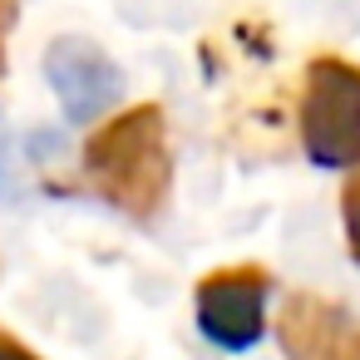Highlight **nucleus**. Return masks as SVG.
I'll return each instance as SVG.
<instances>
[{"instance_id":"1","label":"nucleus","mask_w":360,"mask_h":360,"mask_svg":"<svg viewBox=\"0 0 360 360\" xmlns=\"http://www.w3.org/2000/svg\"><path fill=\"white\" fill-rule=\"evenodd\" d=\"M84 178L109 207L129 217H153L168 202V183H173L163 109L134 104L119 119L99 124L84 143Z\"/></svg>"},{"instance_id":"2","label":"nucleus","mask_w":360,"mask_h":360,"mask_svg":"<svg viewBox=\"0 0 360 360\" xmlns=\"http://www.w3.org/2000/svg\"><path fill=\"white\" fill-rule=\"evenodd\" d=\"M296 129L316 168H355L360 163V65L340 55H316L301 75Z\"/></svg>"},{"instance_id":"3","label":"nucleus","mask_w":360,"mask_h":360,"mask_svg":"<svg viewBox=\"0 0 360 360\" xmlns=\"http://www.w3.org/2000/svg\"><path fill=\"white\" fill-rule=\"evenodd\" d=\"M266 296H271L266 266H257V262L217 266L193 286L198 330L217 350H252L266 335Z\"/></svg>"},{"instance_id":"4","label":"nucleus","mask_w":360,"mask_h":360,"mask_svg":"<svg viewBox=\"0 0 360 360\" xmlns=\"http://www.w3.org/2000/svg\"><path fill=\"white\" fill-rule=\"evenodd\" d=\"M276 340L286 360H360V321L316 291H291L276 316Z\"/></svg>"},{"instance_id":"5","label":"nucleus","mask_w":360,"mask_h":360,"mask_svg":"<svg viewBox=\"0 0 360 360\" xmlns=\"http://www.w3.org/2000/svg\"><path fill=\"white\" fill-rule=\"evenodd\" d=\"M45 75H50V89H55V99H60V109H65L70 124L99 119V114L119 99V84H124L119 65H114L99 45L75 40V35H65V40L50 45Z\"/></svg>"},{"instance_id":"6","label":"nucleus","mask_w":360,"mask_h":360,"mask_svg":"<svg viewBox=\"0 0 360 360\" xmlns=\"http://www.w3.org/2000/svg\"><path fill=\"white\" fill-rule=\"evenodd\" d=\"M340 222H345V252L360 266V163L350 168V178L340 188Z\"/></svg>"},{"instance_id":"7","label":"nucleus","mask_w":360,"mask_h":360,"mask_svg":"<svg viewBox=\"0 0 360 360\" xmlns=\"http://www.w3.org/2000/svg\"><path fill=\"white\" fill-rule=\"evenodd\" d=\"M0 360H45V355H35L25 340H15L11 330H0Z\"/></svg>"},{"instance_id":"8","label":"nucleus","mask_w":360,"mask_h":360,"mask_svg":"<svg viewBox=\"0 0 360 360\" xmlns=\"http://www.w3.org/2000/svg\"><path fill=\"white\" fill-rule=\"evenodd\" d=\"M20 15V0H0V75H6V35Z\"/></svg>"}]
</instances>
